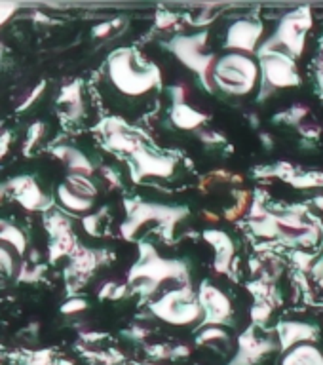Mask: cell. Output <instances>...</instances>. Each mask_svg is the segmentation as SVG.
Here are the masks:
<instances>
[{
  "label": "cell",
  "mask_w": 323,
  "mask_h": 365,
  "mask_svg": "<svg viewBox=\"0 0 323 365\" xmlns=\"http://www.w3.org/2000/svg\"><path fill=\"white\" fill-rule=\"evenodd\" d=\"M211 80L219 90L232 96H247L259 82V65L242 51H230L213 63Z\"/></svg>",
  "instance_id": "obj_1"
},
{
  "label": "cell",
  "mask_w": 323,
  "mask_h": 365,
  "mask_svg": "<svg viewBox=\"0 0 323 365\" xmlns=\"http://www.w3.org/2000/svg\"><path fill=\"white\" fill-rule=\"evenodd\" d=\"M153 310L156 316L173 325L194 324L204 314L200 301H194L193 295L185 287L165 293L158 302H154Z\"/></svg>",
  "instance_id": "obj_2"
},
{
  "label": "cell",
  "mask_w": 323,
  "mask_h": 365,
  "mask_svg": "<svg viewBox=\"0 0 323 365\" xmlns=\"http://www.w3.org/2000/svg\"><path fill=\"white\" fill-rule=\"evenodd\" d=\"M261 74L265 76V82L272 88H289L299 84V74L293 61L276 51H267L262 56Z\"/></svg>",
  "instance_id": "obj_3"
},
{
  "label": "cell",
  "mask_w": 323,
  "mask_h": 365,
  "mask_svg": "<svg viewBox=\"0 0 323 365\" xmlns=\"http://www.w3.org/2000/svg\"><path fill=\"white\" fill-rule=\"evenodd\" d=\"M200 304L210 324H227L228 318L232 316V307H230L228 297L213 285H204V289L200 291Z\"/></svg>",
  "instance_id": "obj_4"
},
{
  "label": "cell",
  "mask_w": 323,
  "mask_h": 365,
  "mask_svg": "<svg viewBox=\"0 0 323 365\" xmlns=\"http://www.w3.org/2000/svg\"><path fill=\"white\" fill-rule=\"evenodd\" d=\"M262 27L251 19H240L228 31V48L236 51H253L257 40L261 38Z\"/></svg>",
  "instance_id": "obj_5"
},
{
  "label": "cell",
  "mask_w": 323,
  "mask_h": 365,
  "mask_svg": "<svg viewBox=\"0 0 323 365\" xmlns=\"http://www.w3.org/2000/svg\"><path fill=\"white\" fill-rule=\"evenodd\" d=\"M282 365H323V354L310 342L297 344L285 354Z\"/></svg>",
  "instance_id": "obj_6"
},
{
  "label": "cell",
  "mask_w": 323,
  "mask_h": 365,
  "mask_svg": "<svg viewBox=\"0 0 323 365\" xmlns=\"http://www.w3.org/2000/svg\"><path fill=\"white\" fill-rule=\"evenodd\" d=\"M171 118H173L177 125H181L185 130H194V128H198L204 122V114L196 113L193 107L181 103V105H175V108L171 110Z\"/></svg>",
  "instance_id": "obj_7"
}]
</instances>
